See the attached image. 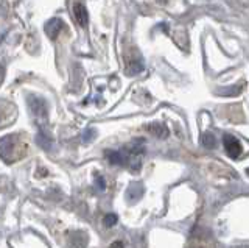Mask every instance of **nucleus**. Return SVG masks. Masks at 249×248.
I'll list each match as a JSON object with an SVG mask.
<instances>
[{
  "mask_svg": "<svg viewBox=\"0 0 249 248\" xmlns=\"http://www.w3.org/2000/svg\"><path fill=\"white\" fill-rule=\"evenodd\" d=\"M95 186H97V189L98 191H105L106 189V181H105V178L103 176H95Z\"/></svg>",
  "mask_w": 249,
  "mask_h": 248,
  "instance_id": "1a4fd4ad",
  "label": "nucleus"
},
{
  "mask_svg": "<svg viewBox=\"0 0 249 248\" xmlns=\"http://www.w3.org/2000/svg\"><path fill=\"white\" fill-rule=\"evenodd\" d=\"M201 144L204 145L206 149H215V147H216L215 136L212 133H204L201 136Z\"/></svg>",
  "mask_w": 249,
  "mask_h": 248,
  "instance_id": "423d86ee",
  "label": "nucleus"
},
{
  "mask_svg": "<svg viewBox=\"0 0 249 248\" xmlns=\"http://www.w3.org/2000/svg\"><path fill=\"white\" fill-rule=\"evenodd\" d=\"M142 195H143V186L139 184V183L131 184L129 189L126 191V198L129 201H136V200H139Z\"/></svg>",
  "mask_w": 249,
  "mask_h": 248,
  "instance_id": "7ed1b4c3",
  "label": "nucleus"
},
{
  "mask_svg": "<svg viewBox=\"0 0 249 248\" xmlns=\"http://www.w3.org/2000/svg\"><path fill=\"white\" fill-rule=\"evenodd\" d=\"M106 158L109 159V162H111V164H117V166H122V164H124V162H126L123 152L106 150Z\"/></svg>",
  "mask_w": 249,
  "mask_h": 248,
  "instance_id": "20e7f679",
  "label": "nucleus"
},
{
  "mask_svg": "<svg viewBox=\"0 0 249 248\" xmlns=\"http://www.w3.org/2000/svg\"><path fill=\"white\" fill-rule=\"evenodd\" d=\"M0 122H2V113H0Z\"/></svg>",
  "mask_w": 249,
  "mask_h": 248,
  "instance_id": "9b49d317",
  "label": "nucleus"
},
{
  "mask_svg": "<svg viewBox=\"0 0 249 248\" xmlns=\"http://www.w3.org/2000/svg\"><path fill=\"white\" fill-rule=\"evenodd\" d=\"M109 248H123V244L120 242V240H117V242H114Z\"/></svg>",
  "mask_w": 249,
  "mask_h": 248,
  "instance_id": "9d476101",
  "label": "nucleus"
},
{
  "mask_svg": "<svg viewBox=\"0 0 249 248\" xmlns=\"http://www.w3.org/2000/svg\"><path fill=\"white\" fill-rule=\"evenodd\" d=\"M223 144H224V149H226V153H228V156L232 159H237L241 154V152H243L241 144L238 142V139H235L232 134H224Z\"/></svg>",
  "mask_w": 249,
  "mask_h": 248,
  "instance_id": "f03ea898",
  "label": "nucleus"
},
{
  "mask_svg": "<svg viewBox=\"0 0 249 248\" xmlns=\"http://www.w3.org/2000/svg\"><path fill=\"white\" fill-rule=\"evenodd\" d=\"M27 152L28 145L18 134H10L0 139V158L8 164L22 159L27 154Z\"/></svg>",
  "mask_w": 249,
  "mask_h": 248,
  "instance_id": "f257e3e1",
  "label": "nucleus"
},
{
  "mask_svg": "<svg viewBox=\"0 0 249 248\" xmlns=\"http://www.w3.org/2000/svg\"><path fill=\"white\" fill-rule=\"evenodd\" d=\"M150 133L154 134L156 137H159V139H163V137H167L168 136V128L163 125V123H153V125H150Z\"/></svg>",
  "mask_w": 249,
  "mask_h": 248,
  "instance_id": "39448f33",
  "label": "nucleus"
},
{
  "mask_svg": "<svg viewBox=\"0 0 249 248\" xmlns=\"http://www.w3.org/2000/svg\"><path fill=\"white\" fill-rule=\"evenodd\" d=\"M37 144L41 145L44 150H50L52 149V137L44 134V133H39L37 134Z\"/></svg>",
  "mask_w": 249,
  "mask_h": 248,
  "instance_id": "0eeeda50",
  "label": "nucleus"
},
{
  "mask_svg": "<svg viewBox=\"0 0 249 248\" xmlns=\"http://www.w3.org/2000/svg\"><path fill=\"white\" fill-rule=\"evenodd\" d=\"M117 215L115 214H107V215H105V219H103V223H105V227H107V228H111V227H114V225L117 223Z\"/></svg>",
  "mask_w": 249,
  "mask_h": 248,
  "instance_id": "6e6552de",
  "label": "nucleus"
}]
</instances>
